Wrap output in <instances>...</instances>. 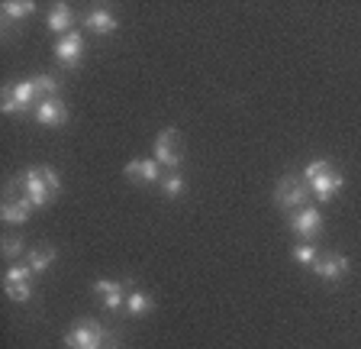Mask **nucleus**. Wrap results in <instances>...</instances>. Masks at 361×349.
I'll return each instance as SVG.
<instances>
[{
	"mask_svg": "<svg viewBox=\"0 0 361 349\" xmlns=\"http://www.w3.org/2000/svg\"><path fill=\"white\" fill-rule=\"evenodd\" d=\"M313 191H310V184L303 182V174H281L278 184H274V207L284 213H293V211H300V207L313 204Z\"/></svg>",
	"mask_w": 361,
	"mask_h": 349,
	"instance_id": "f257e3e1",
	"label": "nucleus"
},
{
	"mask_svg": "<svg viewBox=\"0 0 361 349\" xmlns=\"http://www.w3.org/2000/svg\"><path fill=\"white\" fill-rule=\"evenodd\" d=\"M39 88L32 78L26 81H13V84H4V97H0V110L7 117H26L30 110H36L39 104Z\"/></svg>",
	"mask_w": 361,
	"mask_h": 349,
	"instance_id": "f03ea898",
	"label": "nucleus"
},
{
	"mask_svg": "<svg viewBox=\"0 0 361 349\" xmlns=\"http://www.w3.org/2000/svg\"><path fill=\"white\" fill-rule=\"evenodd\" d=\"M16 191H20L23 198L30 201L36 211H42V207H49L55 201V194H52V188L45 184V174H42V165H30V168H23L20 174H16L13 182Z\"/></svg>",
	"mask_w": 361,
	"mask_h": 349,
	"instance_id": "7ed1b4c3",
	"label": "nucleus"
},
{
	"mask_svg": "<svg viewBox=\"0 0 361 349\" xmlns=\"http://www.w3.org/2000/svg\"><path fill=\"white\" fill-rule=\"evenodd\" d=\"M116 333H106V326L97 320H75L65 333V349H106V340H113Z\"/></svg>",
	"mask_w": 361,
	"mask_h": 349,
	"instance_id": "20e7f679",
	"label": "nucleus"
},
{
	"mask_svg": "<svg viewBox=\"0 0 361 349\" xmlns=\"http://www.w3.org/2000/svg\"><path fill=\"white\" fill-rule=\"evenodd\" d=\"M287 230H290L300 243H316V236L323 233V213L316 204H307L300 211L287 213Z\"/></svg>",
	"mask_w": 361,
	"mask_h": 349,
	"instance_id": "39448f33",
	"label": "nucleus"
},
{
	"mask_svg": "<svg viewBox=\"0 0 361 349\" xmlns=\"http://www.w3.org/2000/svg\"><path fill=\"white\" fill-rule=\"evenodd\" d=\"M155 162L165 172H178L184 165V143H180V133L174 126L161 129L155 136Z\"/></svg>",
	"mask_w": 361,
	"mask_h": 349,
	"instance_id": "423d86ee",
	"label": "nucleus"
},
{
	"mask_svg": "<svg viewBox=\"0 0 361 349\" xmlns=\"http://www.w3.org/2000/svg\"><path fill=\"white\" fill-rule=\"evenodd\" d=\"M129 281H116V278H97L94 281V295L100 297V307L106 314H116L126 307V297H129Z\"/></svg>",
	"mask_w": 361,
	"mask_h": 349,
	"instance_id": "0eeeda50",
	"label": "nucleus"
},
{
	"mask_svg": "<svg viewBox=\"0 0 361 349\" xmlns=\"http://www.w3.org/2000/svg\"><path fill=\"white\" fill-rule=\"evenodd\" d=\"M32 120H36L39 126H45V129H59V126H65V123L71 120V114H68V104L61 97H45V100H39L36 104Z\"/></svg>",
	"mask_w": 361,
	"mask_h": 349,
	"instance_id": "6e6552de",
	"label": "nucleus"
},
{
	"mask_svg": "<svg viewBox=\"0 0 361 349\" xmlns=\"http://www.w3.org/2000/svg\"><path fill=\"white\" fill-rule=\"evenodd\" d=\"M32 211H36V207L23 198L13 184H7V198H4V204H0V217H4L7 223H13V227H23V223L30 220Z\"/></svg>",
	"mask_w": 361,
	"mask_h": 349,
	"instance_id": "1a4fd4ad",
	"label": "nucleus"
},
{
	"mask_svg": "<svg viewBox=\"0 0 361 349\" xmlns=\"http://www.w3.org/2000/svg\"><path fill=\"white\" fill-rule=\"evenodd\" d=\"M55 59L65 65V69H78L84 59V52H87V42H84L81 32H68V36H61L59 42H55Z\"/></svg>",
	"mask_w": 361,
	"mask_h": 349,
	"instance_id": "9d476101",
	"label": "nucleus"
},
{
	"mask_svg": "<svg viewBox=\"0 0 361 349\" xmlns=\"http://www.w3.org/2000/svg\"><path fill=\"white\" fill-rule=\"evenodd\" d=\"M313 275L319 281H329V285H336V281H342L348 275V259L338 256V252H319V259L313 262Z\"/></svg>",
	"mask_w": 361,
	"mask_h": 349,
	"instance_id": "9b49d317",
	"label": "nucleus"
},
{
	"mask_svg": "<svg viewBox=\"0 0 361 349\" xmlns=\"http://www.w3.org/2000/svg\"><path fill=\"white\" fill-rule=\"evenodd\" d=\"M81 26L87 32H94V36H113V32L120 30V20L106 7H90L87 13L81 16Z\"/></svg>",
	"mask_w": 361,
	"mask_h": 349,
	"instance_id": "f8f14e48",
	"label": "nucleus"
},
{
	"mask_svg": "<svg viewBox=\"0 0 361 349\" xmlns=\"http://www.w3.org/2000/svg\"><path fill=\"white\" fill-rule=\"evenodd\" d=\"M123 174H126V182H135V184H158L165 178V168L158 165L155 159H133L126 162Z\"/></svg>",
	"mask_w": 361,
	"mask_h": 349,
	"instance_id": "ddd939ff",
	"label": "nucleus"
},
{
	"mask_svg": "<svg viewBox=\"0 0 361 349\" xmlns=\"http://www.w3.org/2000/svg\"><path fill=\"white\" fill-rule=\"evenodd\" d=\"M345 188V174L338 172V168H329L326 174H319L313 184H310V191H313L316 204H329L332 198H336L338 191Z\"/></svg>",
	"mask_w": 361,
	"mask_h": 349,
	"instance_id": "4468645a",
	"label": "nucleus"
},
{
	"mask_svg": "<svg viewBox=\"0 0 361 349\" xmlns=\"http://www.w3.org/2000/svg\"><path fill=\"white\" fill-rule=\"evenodd\" d=\"M75 23H78V13L71 10V4H52V10L45 13V26H49V32H59V36L75 32L71 30Z\"/></svg>",
	"mask_w": 361,
	"mask_h": 349,
	"instance_id": "2eb2a0df",
	"label": "nucleus"
},
{
	"mask_svg": "<svg viewBox=\"0 0 361 349\" xmlns=\"http://www.w3.org/2000/svg\"><path fill=\"white\" fill-rule=\"evenodd\" d=\"M36 13V4L32 0H7L0 7V23H4V32H10V26L20 23V20H30Z\"/></svg>",
	"mask_w": 361,
	"mask_h": 349,
	"instance_id": "dca6fc26",
	"label": "nucleus"
},
{
	"mask_svg": "<svg viewBox=\"0 0 361 349\" xmlns=\"http://www.w3.org/2000/svg\"><path fill=\"white\" fill-rule=\"evenodd\" d=\"M55 259H59V249H55V246H36V249L26 252V266H30L36 275H42Z\"/></svg>",
	"mask_w": 361,
	"mask_h": 349,
	"instance_id": "f3484780",
	"label": "nucleus"
},
{
	"mask_svg": "<svg viewBox=\"0 0 361 349\" xmlns=\"http://www.w3.org/2000/svg\"><path fill=\"white\" fill-rule=\"evenodd\" d=\"M152 307H155L152 295H145V291L133 288V291H129V297H126V307H123V311H126L129 317H145V314H149Z\"/></svg>",
	"mask_w": 361,
	"mask_h": 349,
	"instance_id": "a211bd4d",
	"label": "nucleus"
},
{
	"mask_svg": "<svg viewBox=\"0 0 361 349\" xmlns=\"http://www.w3.org/2000/svg\"><path fill=\"white\" fill-rule=\"evenodd\" d=\"M184 191H188V178L180 172H165V178H161V194H165L168 201H178Z\"/></svg>",
	"mask_w": 361,
	"mask_h": 349,
	"instance_id": "6ab92c4d",
	"label": "nucleus"
},
{
	"mask_svg": "<svg viewBox=\"0 0 361 349\" xmlns=\"http://www.w3.org/2000/svg\"><path fill=\"white\" fill-rule=\"evenodd\" d=\"M36 81V88H39V97H59V91H61V75H49V71H42V75H36L32 78Z\"/></svg>",
	"mask_w": 361,
	"mask_h": 349,
	"instance_id": "aec40b11",
	"label": "nucleus"
},
{
	"mask_svg": "<svg viewBox=\"0 0 361 349\" xmlns=\"http://www.w3.org/2000/svg\"><path fill=\"white\" fill-rule=\"evenodd\" d=\"M4 291H7V297L10 301H16V304L32 301V281H13V285L4 281Z\"/></svg>",
	"mask_w": 361,
	"mask_h": 349,
	"instance_id": "412c9836",
	"label": "nucleus"
},
{
	"mask_svg": "<svg viewBox=\"0 0 361 349\" xmlns=\"http://www.w3.org/2000/svg\"><path fill=\"white\" fill-rule=\"evenodd\" d=\"M316 259H319V246H316V243H297V246H293V262H300V266L313 268Z\"/></svg>",
	"mask_w": 361,
	"mask_h": 349,
	"instance_id": "4be33fe9",
	"label": "nucleus"
},
{
	"mask_svg": "<svg viewBox=\"0 0 361 349\" xmlns=\"http://www.w3.org/2000/svg\"><path fill=\"white\" fill-rule=\"evenodd\" d=\"M0 249H4V259H20L23 252H26V243H23V236H4V246H0Z\"/></svg>",
	"mask_w": 361,
	"mask_h": 349,
	"instance_id": "5701e85b",
	"label": "nucleus"
},
{
	"mask_svg": "<svg viewBox=\"0 0 361 349\" xmlns=\"http://www.w3.org/2000/svg\"><path fill=\"white\" fill-rule=\"evenodd\" d=\"M329 168H336L329 159H313L307 168H303V182H307V184H313L316 178H319V174H326V172H329Z\"/></svg>",
	"mask_w": 361,
	"mask_h": 349,
	"instance_id": "b1692460",
	"label": "nucleus"
},
{
	"mask_svg": "<svg viewBox=\"0 0 361 349\" xmlns=\"http://www.w3.org/2000/svg\"><path fill=\"white\" fill-rule=\"evenodd\" d=\"M32 278H36V272H32L26 262H16V266H10L7 275H4V281H7V285H13V281H32Z\"/></svg>",
	"mask_w": 361,
	"mask_h": 349,
	"instance_id": "393cba45",
	"label": "nucleus"
},
{
	"mask_svg": "<svg viewBox=\"0 0 361 349\" xmlns=\"http://www.w3.org/2000/svg\"><path fill=\"white\" fill-rule=\"evenodd\" d=\"M106 349H120V346H116V340H113V343H110V346H106Z\"/></svg>",
	"mask_w": 361,
	"mask_h": 349,
	"instance_id": "a878e982",
	"label": "nucleus"
}]
</instances>
